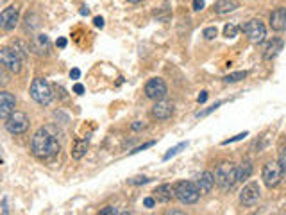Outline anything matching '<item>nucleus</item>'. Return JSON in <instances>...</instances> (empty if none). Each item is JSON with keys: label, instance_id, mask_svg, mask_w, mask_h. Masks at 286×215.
I'll list each match as a JSON object with an SVG mask.
<instances>
[{"label": "nucleus", "instance_id": "1", "mask_svg": "<svg viewBox=\"0 0 286 215\" xmlns=\"http://www.w3.org/2000/svg\"><path fill=\"white\" fill-rule=\"evenodd\" d=\"M31 151L39 160H48L61 151V145L57 142L56 134L50 133V128H43L36 131L31 140Z\"/></svg>", "mask_w": 286, "mask_h": 215}, {"label": "nucleus", "instance_id": "2", "mask_svg": "<svg viewBox=\"0 0 286 215\" xmlns=\"http://www.w3.org/2000/svg\"><path fill=\"white\" fill-rule=\"evenodd\" d=\"M214 183L222 188V190H231L236 181H238V177H236V167H234V163L231 162H224L220 163L218 167L214 169Z\"/></svg>", "mask_w": 286, "mask_h": 215}, {"label": "nucleus", "instance_id": "3", "mask_svg": "<svg viewBox=\"0 0 286 215\" xmlns=\"http://www.w3.org/2000/svg\"><path fill=\"white\" fill-rule=\"evenodd\" d=\"M174 194H176L177 199L181 201V203H184V205H193V203H197L200 197L199 186H197L193 181H179L176 186H174Z\"/></svg>", "mask_w": 286, "mask_h": 215}, {"label": "nucleus", "instance_id": "4", "mask_svg": "<svg viewBox=\"0 0 286 215\" xmlns=\"http://www.w3.org/2000/svg\"><path fill=\"white\" fill-rule=\"evenodd\" d=\"M31 97H33L38 104L47 106V104H50V100H52V97H54L52 88H50V85H48L45 79L36 77L33 81V85H31Z\"/></svg>", "mask_w": 286, "mask_h": 215}, {"label": "nucleus", "instance_id": "5", "mask_svg": "<svg viewBox=\"0 0 286 215\" xmlns=\"http://www.w3.org/2000/svg\"><path fill=\"white\" fill-rule=\"evenodd\" d=\"M0 67L13 74H18L22 70V56L11 47L0 48Z\"/></svg>", "mask_w": 286, "mask_h": 215}, {"label": "nucleus", "instance_id": "6", "mask_svg": "<svg viewBox=\"0 0 286 215\" xmlns=\"http://www.w3.org/2000/svg\"><path fill=\"white\" fill-rule=\"evenodd\" d=\"M5 120H7L5 122V129L11 134H24L29 129V126H31L29 117L25 113H22V111H13Z\"/></svg>", "mask_w": 286, "mask_h": 215}, {"label": "nucleus", "instance_id": "7", "mask_svg": "<svg viewBox=\"0 0 286 215\" xmlns=\"http://www.w3.org/2000/svg\"><path fill=\"white\" fill-rule=\"evenodd\" d=\"M261 177H263V181H265V185H267L268 188H276V186L279 185L281 179H283L281 165L276 163V162H268L267 165L263 167Z\"/></svg>", "mask_w": 286, "mask_h": 215}, {"label": "nucleus", "instance_id": "8", "mask_svg": "<svg viewBox=\"0 0 286 215\" xmlns=\"http://www.w3.org/2000/svg\"><path fill=\"white\" fill-rule=\"evenodd\" d=\"M242 31L252 43H261L265 40V36H267V29L259 20H249L247 24L242 27Z\"/></svg>", "mask_w": 286, "mask_h": 215}, {"label": "nucleus", "instance_id": "9", "mask_svg": "<svg viewBox=\"0 0 286 215\" xmlns=\"http://www.w3.org/2000/svg\"><path fill=\"white\" fill-rule=\"evenodd\" d=\"M145 95L152 100L165 99V95H167V85H165V81L159 79V77L150 79V81L145 85Z\"/></svg>", "mask_w": 286, "mask_h": 215}, {"label": "nucleus", "instance_id": "10", "mask_svg": "<svg viewBox=\"0 0 286 215\" xmlns=\"http://www.w3.org/2000/svg\"><path fill=\"white\" fill-rule=\"evenodd\" d=\"M18 18H20V11L18 7H5L2 13H0V29H4V31H13L18 24Z\"/></svg>", "mask_w": 286, "mask_h": 215}, {"label": "nucleus", "instance_id": "11", "mask_svg": "<svg viewBox=\"0 0 286 215\" xmlns=\"http://www.w3.org/2000/svg\"><path fill=\"white\" fill-rule=\"evenodd\" d=\"M259 199V185L256 181L249 183L245 188L240 194V201H242L243 206H254Z\"/></svg>", "mask_w": 286, "mask_h": 215}, {"label": "nucleus", "instance_id": "12", "mask_svg": "<svg viewBox=\"0 0 286 215\" xmlns=\"http://www.w3.org/2000/svg\"><path fill=\"white\" fill-rule=\"evenodd\" d=\"M172 113H174V104L172 102H168V100H157L156 104L152 106V111H150V115H152V119L156 120H167L172 117Z\"/></svg>", "mask_w": 286, "mask_h": 215}, {"label": "nucleus", "instance_id": "13", "mask_svg": "<svg viewBox=\"0 0 286 215\" xmlns=\"http://www.w3.org/2000/svg\"><path fill=\"white\" fill-rule=\"evenodd\" d=\"M14 106H16V100H14L13 93L0 91V119H7L14 111Z\"/></svg>", "mask_w": 286, "mask_h": 215}, {"label": "nucleus", "instance_id": "14", "mask_svg": "<svg viewBox=\"0 0 286 215\" xmlns=\"http://www.w3.org/2000/svg\"><path fill=\"white\" fill-rule=\"evenodd\" d=\"M270 27L274 31H285L286 29V9L285 7H277L270 14Z\"/></svg>", "mask_w": 286, "mask_h": 215}, {"label": "nucleus", "instance_id": "15", "mask_svg": "<svg viewBox=\"0 0 286 215\" xmlns=\"http://www.w3.org/2000/svg\"><path fill=\"white\" fill-rule=\"evenodd\" d=\"M197 186H199L200 194H210L214 186V176L210 171L202 172L199 177V181H197Z\"/></svg>", "mask_w": 286, "mask_h": 215}, {"label": "nucleus", "instance_id": "16", "mask_svg": "<svg viewBox=\"0 0 286 215\" xmlns=\"http://www.w3.org/2000/svg\"><path fill=\"white\" fill-rule=\"evenodd\" d=\"M154 196H156L157 201H161V203H168V201H172V197H176L174 186L168 185V183H163V185H159L154 190Z\"/></svg>", "mask_w": 286, "mask_h": 215}, {"label": "nucleus", "instance_id": "17", "mask_svg": "<svg viewBox=\"0 0 286 215\" xmlns=\"http://www.w3.org/2000/svg\"><path fill=\"white\" fill-rule=\"evenodd\" d=\"M238 7V2L236 0H218L216 4H214V11L218 14H225V13H231Z\"/></svg>", "mask_w": 286, "mask_h": 215}, {"label": "nucleus", "instance_id": "18", "mask_svg": "<svg viewBox=\"0 0 286 215\" xmlns=\"http://www.w3.org/2000/svg\"><path fill=\"white\" fill-rule=\"evenodd\" d=\"M283 50V40H272V43L270 45H268L267 47V50H265V59H267V61H270V59H274V57L277 56V54L281 52Z\"/></svg>", "mask_w": 286, "mask_h": 215}, {"label": "nucleus", "instance_id": "19", "mask_svg": "<svg viewBox=\"0 0 286 215\" xmlns=\"http://www.w3.org/2000/svg\"><path fill=\"white\" fill-rule=\"evenodd\" d=\"M34 50L36 52H48V48H50V42H48V38L45 36V34H39V36H36V40H34Z\"/></svg>", "mask_w": 286, "mask_h": 215}, {"label": "nucleus", "instance_id": "20", "mask_svg": "<svg viewBox=\"0 0 286 215\" xmlns=\"http://www.w3.org/2000/svg\"><path fill=\"white\" fill-rule=\"evenodd\" d=\"M250 174H252V165H250V162L242 163V167L236 169V177H238V181H245V179H249Z\"/></svg>", "mask_w": 286, "mask_h": 215}, {"label": "nucleus", "instance_id": "21", "mask_svg": "<svg viewBox=\"0 0 286 215\" xmlns=\"http://www.w3.org/2000/svg\"><path fill=\"white\" fill-rule=\"evenodd\" d=\"M86 151H88V142H86V140L75 142V145L72 149V158H73V160H81V158L86 154Z\"/></svg>", "mask_w": 286, "mask_h": 215}, {"label": "nucleus", "instance_id": "22", "mask_svg": "<svg viewBox=\"0 0 286 215\" xmlns=\"http://www.w3.org/2000/svg\"><path fill=\"white\" fill-rule=\"evenodd\" d=\"M247 77V72L245 70H240V72H233V74H227V76L222 77V81L224 83H238L242 79Z\"/></svg>", "mask_w": 286, "mask_h": 215}, {"label": "nucleus", "instance_id": "23", "mask_svg": "<svg viewBox=\"0 0 286 215\" xmlns=\"http://www.w3.org/2000/svg\"><path fill=\"white\" fill-rule=\"evenodd\" d=\"M186 145H188V143L182 142V143H179V145H176V147H172L170 151H168V153L165 154V156H163V160L167 162V160H170L172 156H176V154H179V153H181V151H182V149H186Z\"/></svg>", "mask_w": 286, "mask_h": 215}, {"label": "nucleus", "instance_id": "24", "mask_svg": "<svg viewBox=\"0 0 286 215\" xmlns=\"http://www.w3.org/2000/svg\"><path fill=\"white\" fill-rule=\"evenodd\" d=\"M238 33H240V27H236V25H233V24H227L224 27V36H227V38H234Z\"/></svg>", "mask_w": 286, "mask_h": 215}, {"label": "nucleus", "instance_id": "25", "mask_svg": "<svg viewBox=\"0 0 286 215\" xmlns=\"http://www.w3.org/2000/svg\"><path fill=\"white\" fill-rule=\"evenodd\" d=\"M14 50H16V52H18L22 57L27 56V54H29V47L25 45L24 42H14Z\"/></svg>", "mask_w": 286, "mask_h": 215}, {"label": "nucleus", "instance_id": "26", "mask_svg": "<svg viewBox=\"0 0 286 215\" xmlns=\"http://www.w3.org/2000/svg\"><path fill=\"white\" fill-rule=\"evenodd\" d=\"M222 104H224V100H218V102H214L213 106H210L208 110H204V111H200V113H197L195 117H197V119H200V117H206V115L213 113V111L216 110V108H220V106H222Z\"/></svg>", "mask_w": 286, "mask_h": 215}, {"label": "nucleus", "instance_id": "27", "mask_svg": "<svg viewBox=\"0 0 286 215\" xmlns=\"http://www.w3.org/2000/svg\"><path fill=\"white\" fill-rule=\"evenodd\" d=\"M204 38L206 40H213V38H216V34H218V31H216V27H206L204 29Z\"/></svg>", "mask_w": 286, "mask_h": 215}, {"label": "nucleus", "instance_id": "28", "mask_svg": "<svg viewBox=\"0 0 286 215\" xmlns=\"http://www.w3.org/2000/svg\"><path fill=\"white\" fill-rule=\"evenodd\" d=\"M245 136H249V133L247 131H243V133H240V134H236V136H233V138H229V140H224V145H227V143H233V142H238V140H243Z\"/></svg>", "mask_w": 286, "mask_h": 215}, {"label": "nucleus", "instance_id": "29", "mask_svg": "<svg viewBox=\"0 0 286 215\" xmlns=\"http://www.w3.org/2000/svg\"><path fill=\"white\" fill-rule=\"evenodd\" d=\"M150 181V179H148V177H133V179H129V183H131V185H145V183H148Z\"/></svg>", "mask_w": 286, "mask_h": 215}, {"label": "nucleus", "instance_id": "30", "mask_svg": "<svg viewBox=\"0 0 286 215\" xmlns=\"http://www.w3.org/2000/svg\"><path fill=\"white\" fill-rule=\"evenodd\" d=\"M279 165H281L283 172L286 174V147L281 151V154H279Z\"/></svg>", "mask_w": 286, "mask_h": 215}, {"label": "nucleus", "instance_id": "31", "mask_svg": "<svg viewBox=\"0 0 286 215\" xmlns=\"http://www.w3.org/2000/svg\"><path fill=\"white\" fill-rule=\"evenodd\" d=\"M193 9L195 11L204 9V0H193Z\"/></svg>", "mask_w": 286, "mask_h": 215}, {"label": "nucleus", "instance_id": "32", "mask_svg": "<svg viewBox=\"0 0 286 215\" xmlns=\"http://www.w3.org/2000/svg\"><path fill=\"white\" fill-rule=\"evenodd\" d=\"M100 214L102 215H113V214H116V210H114L113 206H107V208H104V210H100Z\"/></svg>", "mask_w": 286, "mask_h": 215}, {"label": "nucleus", "instance_id": "33", "mask_svg": "<svg viewBox=\"0 0 286 215\" xmlns=\"http://www.w3.org/2000/svg\"><path fill=\"white\" fill-rule=\"evenodd\" d=\"M154 145V142H148V143H145V145H142V147H138V149H134V151H131V153H140V151H143V149H147V147H152Z\"/></svg>", "mask_w": 286, "mask_h": 215}, {"label": "nucleus", "instance_id": "34", "mask_svg": "<svg viewBox=\"0 0 286 215\" xmlns=\"http://www.w3.org/2000/svg\"><path fill=\"white\" fill-rule=\"evenodd\" d=\"M154 203H156V201H154L152 197H147V199L143 201V205L147 206V208H152V206H154Z\"/></svg>", "mask_w": 286, "mask_h": 215}, {"label": "nucleus", "instance_id": "35", "mask_svg": "<svg viewBox=\"0 0 286 215\" xmlns=\"http://www.w3.org/2000/svg\"><path fill=\"white\" fill-rule=\"evenodd\" d=\"M206 99H208V91H202V93H200L199 95V104H202V102H206Z\"/></svg>", "mask_w": 286, "mask_h": 215}, {"label": "nucleus", "instance_id": "36", "mask_svg": "<svg viewBox=\"0 0 286 215\" xmlns=\"http://www.w3.org/2000/svg\"><path fill=\"white\" fill-rule=\"evenodd\" d=\"M56 45H57V47H59V48H65V47H67V40H65V38H59V40H57Z\"/></svg>", "mask_w": 286, "mask_h": 215}, {"label": "nucleus", "instance_id": "37", "mask_svg": "<svg viewBox=\"0 0 286 215\" xmlns=\"http://www.w3.org/2000/svg\"><path fill=\"white\" fill-rule=\"evenodd\" d=\"M93 22H95V25H97V27H100V29L104 27V20L100 18V16H97V18L93 20Z\"/></svg>", "mask_w": 286, "mask_h": 215}, {"label": "nucleus", "instance_id": "38", "mask_svg": "<svg viewBox=\"0 0 286 215\" xmlns=\"http://www.w3.org/2000/svg\"><path fill=\"white\" fill-rule=\"evenodd\" d=\"M73 91H75V93H79V95H81L82 91H84V86H82V85H75V86H73Z\"/></svg>", "mask_w": 286, "mask_h": 215}, {"label": "nucleus", "instance_id": "39", "mask_svg": "<svg viewBox=\"0 0 286 215\" xmlns=\"http://www.w3.org/2000/svg\"><path fill=\"white\" fill-rule=\"evenodd\" d=\"M79 76H81V72L77 70V68H73V70L70 72V77H72V79H77Z\"/></svg>", "mask_w": 286, "mask_h": 215}, {"label": "nucleus", "instance_id": "40", "mask_svg": "<svg viewBox=\"0 0 286 215\" xmlns=\"http://www.w3.org/2000/svg\"><path fill=\"white\" fill-rule=\"evenodd\" d=\"M142 128H143V122H134V124H133L134 131H138V129H142Z\"/></svg>", "mask_w": 286, "mask_h": 215}, {"label": "nucleus", "instance_id": "41", "mask_svg": "<svg viewBox=\"0 0 286 215\" xmlns=\"http://www.w3.org/2000/svg\"><path fill=\"white\" fill-rule=\"evenodd\" d=\"M129 2H133V4H140L142 0H129Z\"/></svg>", "mask_w": 286, "mask_h": 215}, {"label": "nucleus", "instance_id": "42", "mask_svg": "<svg viewBox=\"0 0 286 215\" xmlns=\"http://www.w3.org/2000/svg\"><path fill=\"white\" fill-rule=\"evenodd\" d=\"M0 162H2V158H0Z\"/></svg>", "mask_w": 286, "mask_h": 215}]
</instances>
